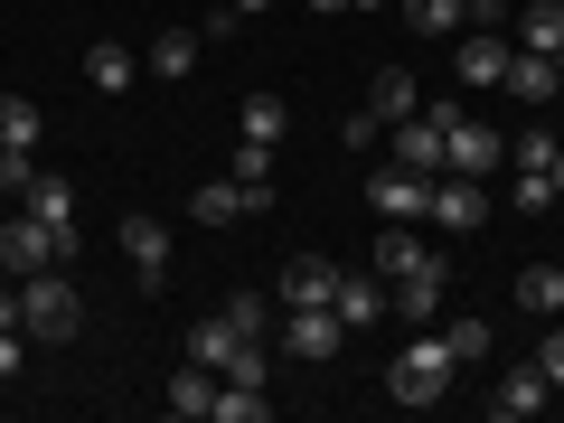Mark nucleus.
Returning <instances> with one entry per match:
<instances>
[{"mask_svg":"<svg viewBox=\"0 0 564 423\" xmlns=\"http://www.w3.org/2000/svg\"><path fill=\"white\" fill-rule=\"evenodd\" d=\"M339 292V263L329 254H292L282 263V311H311V302H329Z\"/></svg>","mask_w":564,"mask_h":423,"instance_id":"nucleus-10","label":"nucleus"},{"mask_svg":"<svg viewBox=\"0 0 564 423\" xmlns=\"http://www.w3.org/2000/svg\"><path fill=\"white\" fill-rule=\"evenodd\" d=\"M508 10H518V0H508Z\"/></svg>","mask_w":564,"mask_h":423,"instance_id":"nucleus-42","label":"nucleus"},{"mask_svg":"<svg viewBox=\"0 0 564 423\" xmlns=\"http://www.w3.org/2000/svg\"><path fill=\"white\" fill-rule=\"evenodd\" d=\"M188 66H198V29H161V39H151V76H170V85H180Z\"/></svg>","mask_w":564,"mask_h":423,"instance_id":"nucleus-28","label":"nucleus"},{"mask_svg":"<svg viewBox=\"0 0 564 423\" xmlns=\"http://www.w3.org/2000/svg\"><path fill=\"white\" fill-rule=\"evenodd\" d=\"M122 254H132L141 282H161V273H170V226H161V217H122Z\"/></svg>","mask_w":564,"mask_h":423,"instance_id":"nucleus-14","label":"nucleus"},{"mask_svg":"<svg viewBox=\"0 0 564 423\" xmlns=\"http://www.w3.org/2000/svg\"><path fill=\"white\" fill-rule=\"evenodd\" d=\"M29 217H47L57 236H76V188H66L57 170H39V180H29Z\"/></svg>","mask_w":564,"mask_h":423,"instance_id":"nucleus-21","label":"nucleus"},{"mask_svg":"<svg viewBox=\"0 0 564 423\" xmlns=\"http://www.w3.org/2000/svg\"><path fill=\"white\" fill-rule=\"evenodd\" d=\"M508 57H518V39H508V29H462V47H452L462 85H508Z\"/></svg>","mask_w":564,"mask_h":423,"instance_id":"nucleus-7","label":"nucleus"},{"mask_svg":"<svg viewBox=\"0 0 564 423\" xmlns=\"http://www.w3.org/2000/svg\"><path fill=\"white\" fill-rule=\"evenodd\" d=\"M499 161H508V141L489 132V122H470V113L452 122V151H443V170H462V180H489Z\"/></svg>","mask_w":564,"mask_h":423,"instance_id":"nucleus-8","label":"nucleus"},{"mask_svg":"<svg viewBox=\"0 0 564 423\" xmlns=\"http://www.w3.org/2000/svg\"><path fill=\"white\" fill-rule=\"evenodd\" d=\"M263 10H273V0H226L217 20H207V39H226V29H236V20H263Z\"/></svg>","mask_w":564,"mask_h":423,"instance_id":"nucleus-35","label":"nucleus"},{"mask_svg":"<svg viewBox=\"0 0 564 423\" xmlns=\"http://www.w3.org/2000/svg\"><path fill=\"white\" fill-rule=\"evenodd\" d=\"M236 348H245V329L226 321V311H217V321H188V367H217V377H226Z\"/></svg>","mask_w":564,"mask_h":423,"instance_id":"nucleus-20","label":"nucleus"},{"mask_svg":"<svg viewBox=\"0 0 564 423\" xmlns=\"http://www.w3.org/2000/svg\"><path fill=\"white\" fill-rule=\"evenodd\" d=\"M85 85H95V95H122V85H132V47L95 39V47H85Z\"/></svg>","mask_w":564,"mask_h":423,"instance_id":"nucleus-23","label":"nucleus"},{"mask_svg":"<svg viewBox=\"0 0 564 423\" xmlns=\"http://www.w3.org/2000/svg\"><path fill=\"white\" fill-rule=\"evenodd\" d=\"M188 207H198V226H236V217H254L236 180H198V198H188Z\"/></svg>","mask_w":564,"mask_h":423,"instance_id":"nucleus-26","label":"nucleus"},{"mask_svg":"<svg viewBox=\"0 0 564 423\" xmlns=\"http://www.w3.org/2000/svg\"><path fill=\"white\" fill-rule=\"evenodd\" d=\"M518 170H555V132H527L518 141Z\"/></svg>","mask_w":564,"mask_h":423,"instance_id":"nucleus-36","label":"nucleus"},{"mask_svg":"<svg viewBox=\"0 0 564 423\" xmlns=\"http://www.w3.org/2000/svg\"><path fill=\"white\" fill-rule=\"evenodd\" d=\"M452 377H462V358L443 348V329H423V339L395 348V367H386V386H395V404H443Z\"/></svg>","mask_w":564,"mask_h":423,"instance_id":"nucleus-2","label":"nucleus"},{"mask_svg":"<svg viewBox=\"0 0 564 423\" xmlns=\"http://www.w3.org/2000/svg\"><path fill=\"white\" fill-rule=\"evenodd\" d=\"M423 217L443 226V236H470V226L489 217V180H462V170H443V180H433V207H423Z\"/></svg>","mask_w":564,"mask_h":423,"instance_id":"nucleus-6","label":"nucleus"},{"mask_svg":"<svg viewBox=\"0 0 564 423\" xmlns=\"http://www.w3.org/2000/svg\"><path fill=\"white\" fill-rule=\"evenodd\" d=\"M367 207H377V217L386 226H414L423 217V207H433V180H423V170H367Z\"/></svg>","mask_w":564,"mask_h":423,"instance_id":"nucleus-5","label":"nucleus"},{"mask_svg":"<svg viewBox=\"0 0 564 423\" xmlns=\"http://www.w3.org/2000/svg\"><path fill=\"white\" fill-rule=\"evenodd\" d=\"M226 180H236V188H245V207L263 217V207H273V141H236V161H226Z\"/></svg>","mask_w":564,"mask_h":423,"instance_id":"nucleus-13","label":"nucleus"},{"mask_svg":"<svg viewBox=\"0 0 564 423\" xmlns=\"http://www.w3.org/2000/svg\"><path fill=\"white\" fill-rule=\"evenodd\" d=\"M443 311V263H423V273L386 282V321H433Z\"/></svg>","mask_w":564,"mask_h":423,"instance_id":"nucleus-11","label":"nucleus"},{"mask_svg":"<svg viewBox=\"0 0 564 423\" xmlns=\"http://www.w3.org/2000/svg\"><path fill=\"white\" fill-rule=\"evenodd\" d=\"M20 329H29V339H47V348H66L85 329V302H76V282H66V263H47V273L20 282Z\"/></svg>","mask_w":564,"mask_h":423,"instance_id":"nucleus-1","label":"nucleus"},{"mask_svg":"<svg viewBox=\"0 0 564 423\" xmlns=\"http://www.w3.org/2000/svg\"><path fill=\"white\" fill-rule=\"evenodd\" d=\"M443 348H452L462 367H480L489 348H499V329H489V321H443Z\"/></svg>","mask_w":564,"mask_h":423,"instance_id":"nucleus-29","label":"nucleus"},{"mask_svg":"<svg viewBox=\"0 0 564 423\" xmlns=\"http://www.w3.org/2000/svg\"><path fill=\"white\" fill-rule=\"evenodd\" d=\"M395 20L414 29V39H462V29H470V0H395Z\"/></svg>","mask_w":564,"mask_h":423,"instance_id":"nucleus-17","label":"nucleus"},{"mask_svg":"<svg viewBox=\"0 0 564 423\" xmlns=\"http://www.w3.org/2000/svg\"><path fill=\"white\" fill-rule=\"evenodd\" d=\"M282 132H292L282 95H245V141H282Z\"/></svg>","mask_w":564,"mask_h":423,"instance_id":"nucleus-30","label":"nucleus"},{"mask_svg":"<svg viewBox=\"0 0 564 423\" xmlns=\"http://www.w3.org/2000/svg\"><path fill=\"white\" fill-rule=\"evenodd\" d=\"M536 367H545V386H555V395H564V321H555V329H545V339H536Z\"/></svg>","mask_w":564,"mask_h":423,"instance_id":"nucleus-34","label":"nucleus"},{"mask_svg":"<svg viewBox=\"0 0 564 423\" xmlns=\"http://www.w3.org/2000/svg\"><path fill=\"white\" fill-rule=\"evenodd\" d=\"M508 39L536 47V57H564V0H518L508 10Z\"/></svg>","mask_w":564,"mask_h":423,"instance_id":"nucleus-9","label":"nucleus"},{"mask_svg":"<svg viewBox=\"0 0 564 423\" xmlns=\"http://www.w3.org/2000/svg\"><path fill=\"white\" fill-rule=\"evenodd\" d=\"M311 10H348V0H311Z\"/></svg>","mask_w":564,"mask_h":423,"instance_id":"nucleus-40","label":"nucleus"},{"mask_svg":"<svg viewBox=\"0 0 564 423\" xmlns=\"http://www.w3.org/2000/svg\"><path fill=\"white\" fill-rule=\"evenodd\" d=\"M66 254H76V236H57L47 217H0V273L10 282L47 273V263H66Z\"/></svg>","mask_w":564,"mask_h":423,"instance_id":"nucleus-3","label":"nucleus"},{"mask_svg":"<svg viewBox=\"0 0 564 423\" xmlns=\"http://www.w3.org/2000/svg\"><path fill=\"white\" fill-rule=\"evenodd\" d=\"M0 329H20V292H0Z\"/></svg>","mask_w":564,"mask_h":423,"instance_id":"nucleus-38","label":"nucleus"},{"mask_svg":"<svg viewBox=\"0 0 564 423\" xmlns=\"http://www.w3.org/2000/svg\"><path fill=\"white\" fill-rule=\"evenodd\" d=\"M39 132H47V113L29 95H0V151H39Z\"/></svg>","mask_w":564,"mask_h":423,"instance_id":"nucleus-25","label":"nucleus"},{"mask_svg":"<svg viewBox=\"0 0 564 423\" xmlns=\"http://www.w3.org/2000/svg\"><path fill=\"white\" fill-rule=\"evenodd\" d=\"M508 95L555 104V95H564V57H536V47H518V57H508Z\"/></svg>","mask_w":564,"mask_h":423,"instance_id":"nucleus-16","label":"nucleus"},{"mask_svg":"<svg viewBox=\"0 0 564 423\" xmlns=\"http://www.w3.org/2000/svg\"><path fill=\"white\" fill-rule=\"evenodd\" d=\"M414 104H423V85L404 76V66H377V76H367V113H377L386 132H395V122L414 113Z\"/></svg>","mask_w":564,"mask_h":423,"instance_id":"nucleus-15","label":"nucleus"},{"mask_svg":"<svg viewBox=\"0 0 564 423\" xmlns=\"http://www.w3.org/2000/svg\"><path fill=\"white\" fill-rule=\"evenodd\" d=\"M545 395H555V386H545V367L527 358V367H508V377H499V395H489V414H499V423H508V414H536Z\"/></svg>","mask_w":564,"mask_h":423,"instance_id":"nucleus-18","label":"nucleus"},{"mask_svg":"<svg viewBox=\"0 0 564 423\" xmlns=\"http://www.w3.org/2000/svg\"><path fill=\"white\" fill-rule=\"evenodd\" d=\"M282 358H302V367H329V358H339V339H348V321H339V311H329V302H311V311H282Z\"/></svg>","mask_w":564,"mask_h":423,"instance_id":"nucleus-4","label":"nucleus"},{"mask_svg":"<svg viewBox=\"0 0 564 423\" xmlns=\"http://www.w3.org/2000/svg\"><path fill=\"white\" fill-rule=\"evenodd\" d=\"M423 263H443L433 236H414V226H386L377 236V282H404V273H423Z\"/></svg>","mask_w":564,"mask_h":423,"instance_id":"nucleus-12","label":"nucleus"},{"mask_svg":"<svg viewBox=\"0 0 564 423\" xmlns=\"http://www.w3.org/2000/svg\"><path fill=\"white\" fill-rule=\"evenodd\" d=\"M348 10H377V0H348Z\"/></svg>","mask_w":564,"mask_h":423,"instance_id":"nucleus-41","label":"nucleus"},{"mask_svg":"<svg viewBox=\"0 0 564 423\" xmlns=\"http://www.w3.org/2000/svg\"><path fill=\"white\" fill-rule=\"evenodd\" d=\"M508 198H518L527 217H545V207H555V180H545V170H518V180H508Z\"/></svg>","mask_w":564,"mask_h":423,"instance_id":"nucleus-31","label":"nucleus"},{"mask_svg":"<svg viewBox=\"0 0 564 423\" xmlns=\"http://www.w3.org/2000/svg\"><path fill=\"white\" fill-rule=\"evenodd\" d=\"M20 358H29V329H0V377H20Z\"/></svg>","mask_w":564,"mask_h":423,"instance_id":"nucleus-37","label":"nucleus"},{"mask_svg":"<svg viewBox=\"0 0 564 423\" xmlns=\"http://www.w3.org/2000/svg\"><path fill=\"white\" fill-rule=\"evenodd\" d=\"M226 321H236V329H245V339H263V329H273V311H263V302H254V292H236V302H226Z\"/></svg>","mask_w":564,"mask_h":423,"instance_id":"nucleus-33","label":"nucleus"},{"mask_svg":"<svg viewBox=\"0 0 564 423\" xmlns=\"http://www.w3.org/2000/svg\"><path fill=\"white\" fill-rule=\"evenodd\" d=\"M518 311L555 321V311H564V263H527V273H518Z\"/></svg>","mask_w":564,"mask_h":423,"instance_id":"nucleus-24","label":"nucleus"},{"mask_svg":"<svg viewBox=\"0 0 564 423\" xmlns=\"http://www.w3.org/2000/svg\"><path fill=\"white\" fill-rule=\"evenodd\" d=\"M545 180H555V198H564V141H555V170H545Z\"/></svg>","mask_w":564,"mask_h":423,"instance_id":"nucleus-39","label":"nucleus"},{"mask_svg":"<svg viewBox=\"0 0 564 423\" xmlns=\"http://www.w3.org/2000/svg\"><path fill=\"white\" fill-rule=\"evenodd\" d=\"M339 141H348V151H358V161H367V151H377V141H386V122H377V113H367V104H358V113L339 122Z\"/></svg>","mask_w":564,"mask_h":423,"instance_id":"nucleus-32","label":"nucleus"},{"mask_svg":"<svg viewBox=\"0 0 564 423\" xmlns=\"http://www.w3.org/2000/svg\"><path fill=\"white\" fill-rule=\"evenodd\" d=\"M263 414H273V395H263V386L217 377V414H207V423H263Z\"/></svg>","mask_w":564,"mask_h":423,"instance_id":"nucleus-27","label":"nucleus"},{"mask_svg":"<svg viewBox=\"0 0 564 423\" xmlns=\"http://www.w3.org/2000/svg\"><path fill=\"white\" fill-rule=\"evenodd\" d=\"M161 404H170V414H188V423H198V414H217V367H180Z\"/></svg>","mask_w":564,"mask_h":423,"instance_id":"nucleus-22","label":"nucleus"},{"mask_svg":"<svg viewBox=\"0 0 564 423\" xmlns=\"http://www.w3.org/2000/svg\"><path fill=\"white\" fill-rule=\"evenodd\" d=\"M329 311H339L348 329L386 321V282H377V273H339V292H329Z\"/></svg>","mask_w":564,"mask_h":423,"instance_id":"nucleus-19","label":"nucleus"}]
</instances>
